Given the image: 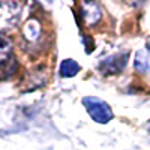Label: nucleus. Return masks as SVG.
<instances>
[{
	"label": "nucleus",
	"instance_id": "0eeeda50",
	"mask_svg": "<svg viewBox=\"0 0 150 150\" xmlns=\"http://www.w3.org/2000/svg\"><path fill=\"white\" fill-rule=\"evenodd\" d=\"M78 71H80V65L77 63V62L71 60V59L63 60L62 65H60V75L62 77H74Z\"/></svg>",
	"mask_w": 150,
	"mask_h": 150
},
{
	"label": "nucleus",
	"instance_id": "f03ea898",
	"mask_svg": "<svg viewBox=\"0 0 150 150\" xmlns=\"http://www.w3.org/2000/svg\"><path fill=\"white\" fill-rule=\"evenodd\" d=\"M83 104L87 108V112L90 114V117L96 120L98 123H107L111 120L112 112L110 107L104 101H101V99H98L95 96H89V98H84Z\"/></svg>",
	"mask_w": 150,
	"mask_h": 150
},
{
	"label": "nucleus",
	"instance_id": "39448f33",
	"mask_svg": "<svg viewBox=\"0 0 150 150\" xmlns=\"http://www.w3.org/2000/svg\"><path fill=\"white\" fill-rule=\"evenodd\" d=\"M81 15H83V20L87 26L93 27L101 21L102 12L98 8L96 3H81Z\"/></svg>",
	"mask_w": 150,
	"mask_h": 150
},
{
	"label": "nucleus",
	"instance_id": "7ed1b4c3",
	"mask_svg": "<svg viewBox=\"0 0 150 150\" xmlns=\"http://www.w3.org/2000/svg\"><path fill=\"white\" fill-rule=\"evenodd\" d=\"M21 6L15 2H0V30L15 26L20 20Z\"/></svg>",
	"mask_w": 150,
	"mask_h": 150
},
{
	"label": "nucleus",
	"instance_id": "f257e3e1",
	"mask_svg": "<svg viewBox=\"0 0 150 150\" xmlns=\"http://www.w3.org/2000/svg\"><path fill=\"white\" fill-rule=\"evenodd\" d=\"M17 69V62L12 51V42L9 38L0 35V80L14 74Z\"/></svg>",
	"mask_w": 150,
	"mask_h": 150
},
{
	"label": "nucleus",
	"instance_id": "20e7f679",
	"mask_svg": "<svg viewBox=\"0 0 150 150\" xmlns=\"http://www.w3.org/2000/svg\"><path fill=\"white\" fill-rule=\"evenodd\" d=\"M128 57H129L128 53L116 54L112 57H108L107 60H104L101 63V71L104 74H119L125 68V65H126Z\"/></svg>",
	"mask_w": 150,
	"mask_h": 150
},
{
	"label": "nucleus",
	"instance_id": "423d86ee",
	"mask_svg": "<svg viewBox=\"0 0 150 150\" xmlns=\"http://www.w3.org/2000/svg\"><path fill=\"white\" fill-rule=\"evenodd\" d=\"M23 35L26 38V41L29 42H35L38 38L41 36V26L38 21H29L26 23V26L23 29Z\"/></svg>",
	"mask_w": 150,
	"mask_h": 150
}]
</instances>
